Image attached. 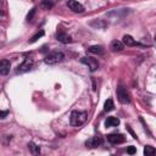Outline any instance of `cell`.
I'll return each mask as SVG.
<instances>
[{
	"instance_id": "7",
	"label": "cell",
	"mask_w": 156,
	"mask_h": 156,
	"mask_svg": "<svg viewBox=\"0 0 156 156\" xmlns=\"http://www.w3.org/2000/svg\"><path fill=\"white\" fill-rule=\"evenodd\" d=\"M11 68V63L9 60H1L0 61V74L1 76H6L10 72Z\"/></svg>"
},
{
	"instance_id": "3",
	"label": "cell",
	"mask_w": 156,
	"mask_h": 156,
	"mask_svg": "<svg viewBox=\"0 0 156 156\" xmlns=\"http://www.w3.org/2000/svg\"><path fill=\"white\" fill-rule=\"evenodd\" d=\"M116 94H117V99L121 104H129L130 101V96H129V93L127 91V89L122 85H119L116 90Z\"/></svg>"
},
{
	"instance_id": "21",
	"label": "cell",
	"mask_w": 156,
	"mask_h": 156,
	"mask_svg": "<svg viewBox=\"0 0 156 156\" xmlns=\"http://www.w3.org/2000/svg\"><path fill=\"white\" fill-rule=\"evenodd\" d=\"M7 115H9V111H1V110H0V119L5 118Z\"/></svg>"
},
{
	"instance_id": "9",
	"label": "cell",
	"mask_w": 156,
	"mask_h": 156,
	"mask_svg": "<svg viewBox=\"0 0 156 156\" xmlns=\"http://www.w3.org/2000/svg\"><path fill=\"white\" fill-rule=\"evenodd\" d=\"M56 39H57L58 41L63 43V44H68V43L72 41L71 35H68V34H66V33H63V32H58V33L56 34Z\"/></svg>"
},
{
	"instance_id": "19",
	"label": "cell",
	"mask_w": 156,
	"mask_h": 156,
	"mask_svg": "<svg viewBox=\"0 0 156 156\" xmlns=\"http://www.w3.org/2000/svg\"><path fill=\"white\" fill-rule=\"evenodd\" d=\"M43 35H44V30H40V32H38L35 35H33V37H32V39L29 40V43H34V41H37V40H38L40 37H43Z\"/></svg>"
},
{
	"instance_id": "16",
	"label": "cell",
	"mask_w": 156,
	"mask_h": 156,
	"mask_svg": "<svg viewBox=\"0 0 156 156\" xmlns=\"http://www.w3.org/2000/svg\"><path fill=\"white\" fill-rule=\"evenodd\" d=\"M113 107H115V105H113V101L111 99L105 101V105H104V110L105 111H111V110H113Z\"/></svg>"
},
{
	"instance_id": "1",
	"label": "cell",
	"mask_w": 156,
	"mask_h": 156,
	"mask_svg": "<svg viewBox=\"0 0 156 156\" xmlns=\"http://www.w3.org/2000/svg\"><path fill=\"white\" fill-rule=\"evenodd\" d=\"M87 119V112L84 111H72L69 116V123L74 127L82 126Z\"/></svg>"
},
{
	"instance_id": "20",
	"label": "cell",
	"mask_w": 156,
	"mask_h": 156,
	"mask_svg": "<svg viewBox=\"0 0 156 156\" xmlns=\"http://www.w3.org/2000/svg\"><path fill=\"white\" fill-rule=\"evenodd\" d=\"M135 151H136V150H135V147H134V146H129V147L127 149V152H128L129 155H133V154H135Z\"/></svg>"
},
{
	"instance_id": "6",
	"label": "cell",
	"mask_w": 156,
	"mask_h": 156,
	"mask_svg": "<svg viewBox=\"0 0 156 156\" xmlns=\"http://www.w3.org/2000/svg\"><path fill=\"white\" fill-rule=\"evenodd\" d=\"M67 6L73 11V12H83L84 11V6L80 4V2H78L77 0H68L67 1Z\"/></svg>"
},
{
	"instance_id": "4",
	"label": "cell",
	"mask_w": 156,
	"mask_h": 156,
	"mask_svg": "<svg viewBox=\"0 0 156 156\" xmlns=\"http://www.w3.org/2000/svg\"><path fill=\"white\" fill-rule=\"evenodd\" d=\"M80 62L84 63V65H87L91 72L96 71L98 67H99V62H98V60L94 58V57H90V56H88V57H87V56H85V57H82V58H80Z\"/></svg>"
},
{
	"instance_id": "22",
	"label": "cell",
	"mask_w": 156,
	"mask_h": 156,
	"mask_svg": "<svg viewBox=\"0 0 156 156\" xmlns=\"http://www.w3.org/2000/svg\"><path fill=\"white\" fill-rule=\"evenodd\" d=\"M34 12H35V9H32V11H30V13H28V16H27V20H28V21H30V20H32V17H33V15H34Z\"/></svg>"
},
{
	"instance_id": "14",
	"label": "cell",
	"mask_w": 156,
	"mask_h": 156,
	"mask_svg": "<svg viewBox=\"0 0 156 156\" xmlns=\"http://www.w3.org/2000/svg\"><path fill=\"white\" fill-rule=\"evenodd\" d=\"M123 44H126L127 46H134V45H136V41L130 35H124L123 37Z\"/></svg>"
},
{
	"instance_id": "12",
	"label": "cell",
	"mask_w": 156,
	"mask_h": 156,
	"mask_svg": "<svg viewBox=\"0 0 156 156\" xmlns=\"http://www.w3.org/2000/svg\"><path fill=\"white\" fill-rule=\"evenodd\" d=\"M110 49L112 50V51H121L122 49H123V43L122 41H119V40H112L111 41V45H110Z\"/></svg>"
},
{
	"instance_id": "15",
	"label": "cell",
	"mask_w": 156,
	"mask_h": 156,
	"mask_svg": "<svg viewBox=\"0 0 156 156\" xmlns=\"http://www.w3.org/2000/svg\"><path fill=\"white\" fill-rule=\"evenodd\" d=\"M28 149L30 150V152L32 154H34V155H37V154H39L40 152V147L39 146H37L34 143H29L28 144Z\"/></svg>"
},
{
	"instance_id": "11",
	"label": "cell",
	"mask_w": 156,
	"mask_h": 156,
	"mask_svg": "<svg viewBox=\"0 0 156 156\" xmlns=\"http://www.w3.org/2000/svg\"><path fill=\"white\" fill-rule=\"evenodd\" d=\"M119 124V119L117 117H107L105 121V126L108 127H117Z\"/></svg>"
},
{
	"instance_id": "8",
	"label": "cell",
	"mask_w": 156,
	"mask_h": 156,
	"mask_svg": "<svg viewBox=\"0 0 156 156\" xmlns=\"http://www.w3.org/2000/svg\"><path fill=\"white\" fill-rule=\"evenodd\" d=\"M32 66H33V61H32V58H24V61L18 66L17 72H26V71H29Z\"/></svg>"
},
{
	"instance_id": "10",
	"label": "cell",
	"mask_w": 156,
	"mask_h": 156,
	"mask_svg": "<svg viewBox=\"0 0 156 156\" xmlns=\"http://www.w3.org/2000/svg\"><path fill=\"white\" fill-rule=\"evenodd\" d=\"M101 144V138H99V136H93V138H90L87 143H85V145L88 146V147H96V146H99Z\"/></svg>"
},
{
	"instance_id": "5",
	"label": "cell",
	"mask_w": 156,
	"mask_h": 156,
	"mask_svg": "<svg viewBox=\"0 0 156 156\" xmlns=\"http://www.w3.org/2000/svg\"><path fill=\"white\" fill-rule=\"evenodd\" d=\"M126 140L124 135L123 134H117V133H113V134H108L107 135V141L113 144V145H117V144H122L123 141Z\"/></svg>"
},
{
	"instance_id": "18",
	"label": "cell",
	"mask_w": 156,
	"mask_h": 156,
	"mask_svg": "<svg viewBox=\"0 0 156 156\" xmlns=\"http://www.w3.org/2000/svg\"><path fill=\"white\" fill-rule=\"evenodd\" d=\"M155 152H156V150H155L152 146H150V145H147V146L144 147V154H145L146 156H149V155H154Z\"/></svg>"
},
{
	"instance_id": "2",
	"label": "cell",
	"mask_w": 156,
	"mask_h": 156,
	"mask_svg": "<svg viewBox=\"0 0 156 156\" xmlns=\"http://www.w3.org/2000/svg\"><path fill=\"white\" fill-rule=\"evenodd\" d=\"M65 55L61 52V51H54V52H50L45 56L44 58V62L46 65H55V63H58L63 60Z\"/></svg>"
},
{
	"instance_id": "17",
	"label": "cell",
	"mask_w": 156,
	"mask_h": 156,
	"mask_svg": "<svg viewBox=\"0 0 156 156\" xmlns=\"http://www.w3.org/2000/svg\"><path fill=\"white\" fill-rule=\"evenodd\" d=\"M52 6H54V2H52L51 0H44V1L41 2V7H43L44 10H50Z\"/></svg>"
},
{
	"instance_id": "13",
	"label": "cell",
	"mask_w": 156,
	"mask_h": 156,
	"mask_svg": "<svg viewBox=\"0 0 156 156\" xmlns=\"http://www.w3.org/2000/svg\"><path fill=\"white\" fill-rule=\"evenodd\" d=\"M88 50H89V52H91V54H98V55H102V54H104V48L100 46V45H93V46H90Z\"/></svg>"
}]
</instances>
